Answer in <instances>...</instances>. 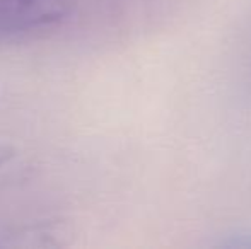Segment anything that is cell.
Listing matches in <instances>:
<instances>
[{
	"mask_svg": "<svg viewBox=\"0 0 251 249\" xmlns=\"http://www.w3.org/2000/svg\"><path fill=\"white\" fill-rule=\"evenodd\" d=\"M70 14V0H0V40H19L56 29Z\"/></svg>",
	"mask_w": 251,
	"mask_h": 249,
	"instance_id": "cell-1",
	"label": "cell"
},
{
	"mask_svg": "<svg viewBox=\"0 0 251 249\" xmlns=\"http://www.w3.org/2000/svg\"><path fill=\"white\" fill-rule=\"evenodd\" d=\"M14 157V149L9 145H0V169Z\"/></svg>",
	"mask_w": 251,
	"mask_h": 249,
	"instance_id": "cell-2",
	"label": "cell"
}]
</instances>
